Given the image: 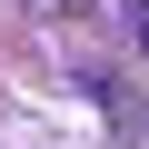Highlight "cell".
Wrapping results in <instances>:
<instances>
[{
	"instance_id": "obj_1",
	"label": "cell",
	"mask_w": 149,
	"mask_h": 149,
	"mask_svg": "<svg viewBox=\"0 0 149 149\" xmlns=\"http://www.w3.org/2000/svg\"><path fill=\"white\" fill-rule=\"evenodd\" d=\"M40 20H90V0H30Z\"/></svg>"
},
{
	"instance_id": "obj_2",
	"label": "cell",
	"mask_w": 149,
	"mask_h": 149,
	"mask_svg": "<svg viewBox=\"0 0 149 149\" xmlns=\"http://www.w3.org/2000/svg\"><path fill=\"white\" fill-rule=\"evenodd\" d=\"M129 40H139V50H149V0H129Z\"/></svg>"
}]
</instances>
